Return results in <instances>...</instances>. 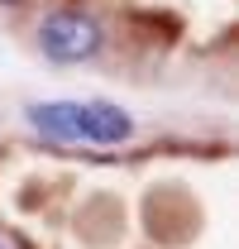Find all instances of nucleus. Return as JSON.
Segmentation results:
<instances>
[{
    "label": "nucleus",
    "instance_id": "obj_1",
    "mask_svg": "<svg viewBox=\"0 0 239 249\" xmlns=\"http://www.w3.org/2000/svg\"><path fill=\"white\" fill-rule=\"evenodd\" d=\"M34 43L53 67H82V62H96L105 53V24L91 5L72 0V5H58L38 19Z\"/></svg>",
    "mask_w": 239,
    "mask_h": 249
},
{
    "label": "nucleus",
    "instance_id": "obj_2",
    "mask_svg": "<svg viewBox=\"0 0 239 249\" xmlns=\"http://www.w3.org/2000/svg\"><path fill=\"white\" fill-rule=\"evenodd\" d=\"M24 120L58 149L72 144H86V124H82V101H29L24 106Z\"/></svg>",
    "mask_w": 239,
    "mask_h": 249
},
{
    "label": "nucleus",
    "instance_id": "obj_3",
    "mask_svg": "<svg viewBox=\"0 0 239 249\" xmlns=\"http://www.w3.org/2000/svg\"><path fill=\"white\" fill-rule=\"evenodd\" d=\"M82 124H86V144H101V149L129 144L134 129H139L134 115L115 101H82Z\"/></svg>",
    "mask_w": 239,
    "mask_h": 249
},
{
    "label": "nucleus",
    "instance_id": "obj_4",
    "mask_svg": "<svg viewBox=\"0 0 239 249\" xmlns=\"http://www.w3.org/2000/svg\"><path fill=\"white\" fill-rule=\"evenodd\" d=\"M24 5H34V0H0V10H24Z\"/></svg>",
    "mask_w": 239,
    "mask_h": 249
},
{
    "label": "nucleus",
    "instance_id": "obj_5",
    "mask_svg": "<svg viewBox=\"0 0 239 249\" xmlns=\"http://www.w3.org/2000/svg\"><path fill=\"white\" fill-rule=\"evenodd\" d=\"M0 249H10V245H5V240H0Z\"/></svg>",
    "mask_w": 239,
    "mask_h": 249
}]
</instances>
